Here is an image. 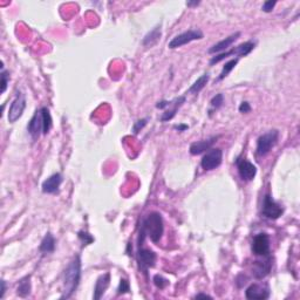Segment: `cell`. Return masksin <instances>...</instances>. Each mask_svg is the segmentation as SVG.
<instances>
[{
  "mask_svg": "<svg viewBox=\"0 0 300 300\" xmlns=\"http://www.w3.org/2000/svg\"><path fill=\"white\" fill-rule=\"evenodd\" d=\"M164 234V223L162 215L160 212H150L147 215L146 218H143L142 224H141L140 238L139 243L142 245L143 240L146 237H148L152 243H158L161 240L162 236Z\"/></svg>",
  "mask_w": 300,
  "mask_h": 300,
  "instance_id": "cell-1",
  "label": "cell"
},
{
  "mask_svg": "<svg viewBox=\"0 0 300 300\" xmlns=\"http://www.w3.org/2000/svg\"><path fill=\"white\" fill-rule=\"evenodd\" d=\"M81 257L76 255L63 272V287L61 299H68L78 289L81 280Z\"/></svg>",
  "mask_w": 300,
  "mask_h": 300,
  "instance_id": "cell-2",
  "label": "cell"
},
{
  "mask_svg": "<svg viewBox=\"0 0 300 300\" xmlns=\"http://www.w3.org/2000/svg\"><path fill=\"white\" fill-rule=\"evenodd\" d=\"M278 140H279V131L277 129L270 130L260 135L257 140L256 154L258 156L268 155L272 148H274L275 145H277Z\"/></svg>",
  "mask_w": 300,
  "mask_h": 300,
  "instance_id": "cell-3",
  "label": "cell"
},
{
  "mask_svg": "<svg viewBox=\"0 0 300 300\" xmlns=\"http://www.w3.org/2000/svg\"><path fill=\"white\" fill-rule=\"evenodd\" d=\"M256 47V42L253 41H246L243 42V44L238 45L237 47L232 48L231 51L228 52H223V53H219L218 55H216V57H212L210 60V65H215V63H218L219 61L224 60L225 58L230 57V55H236V57L240 58V57H246V55H249L251 52L255 50Z\"/></svg>",
  "mask_w": 300,
  "mask_h": 300,
  "instance_id": "cell-4",
  "label": "cell"
},
{
  "mask_svg": "<svg viewBox=\"0 0 300 300\" xmlns=\"http://www.w3.org/2000/svg\"><path fill=\"white\" fill-rule=\"evenodd\" d=\"M204 38L203 32L201 30H188L185 32L180 33V34L174 36L173 39L168 44V47L170 50H176V48L182 47V46L190 44L191 41L201 40Z\"/></svg>",
  "mask_w": 300,
  "mask_h": 300,
  "instance_id": "cell-5",
  "label": "cell"
},
{
  "mask_svg": "<svg viewBox=\"0 0 300 300\" xmlns=\"http://www.w3.org/2000/svg\"><path fill=\"white\" fill-rule=\"evenodd\" d=\"M284 213V208L280 204H278L270 195H265L264 202H263L262 215L265 218L275 220L278 219Z\"/></svg>",
  "mask_w": 300,
  "mask_h": 300,
  "instance_id": "cell-6",
  "label": "cell"
},
{
  "mask_svg": "<svg viewBox=\"0 0 300 300\" xmlns=\"http://www.w3.org/2000/svg\"><path fill=\"white\" fill-rule=\"evenodd\" d=\"M26 108V97L25 94H23L21 91H18L17 95H15L14 100L12 101L10 109H8V122L10 123H14L23 116L24 112Z\"/></svg>",
  "mask_w": 300,
  "mask_h": 300,
  "instance_id": "cell-7",
  "label": "cell"
},
{
  "mask_svg": "<svg viewBox=\"0 0 300 300\" xmlns=\"http://www.w3.org/2000/svg\"><path fill=\"white\" fill-rule=\"evenodd\" d=\"M223 161V150L219 148H211L203 156L201 161V167L205 171H211L218 168Z\"/></svg>",
  "mask_w": 300,
  "mask_h": 300,
  "instance_id": "cell-8",
  "label": "cell"
},
{
  "mask_svg": "<svg viewBox=\"0 0 300 300\" xmlns=\"http://www.w3.org/2000/svg\"><path fill=\"white\" fill-rule=\"evenodd\" d=\"M157 260V256L154 251L149 249H143V247H139L137 250V262H139L140 269L143 273L147 274V272L150 268H154Z\"/></svg>",
  "mask_w": 300,
  "mask_h": 300,
  "instance_id": "cell-9",
  "label": "cell"
},
{
  "mask_svg": "<svg viewBox=\"0 0 300 300\" xmlns=\"http://www.w3.org/2000/svg\"><path fill=\"white\" fill-rule=\"evenodd\" d=\"M252 252L253 255L266 257L270 256V237L265 232L255 236L252 241Z\"/></svg>",
  "mask_w": 300,
  "mask_h": 300,
  "instance_id": "cell-10",
  "label": "cell"
},
{
  "mask_svg": "<svg viewBox=\"0 0 300 300\" xmlns=\"http://www.w3.org/2000/svg\"><path fill=\"white\" fill-rule=\"evenodd\" d=\"M236 165H237L238 174H240L241 180H245V182H251V180H255L257 175V167L255 164L251 163L246 158L238 157L236 160Z\"/></svg>",
  "mask_w": 300,
  "mask_h": 300,
  "instance_id": "cell-11",
  "label": "cell"
},
{
  "mask_svg": "<svg viewBox=\"0 0 300 300\" xmlns=\"http://www.w3.org/2000/svg\"><path fill=\"white\" fill-rule=\"evenodd\" d=\"M270 295V287L268 284H251L245 291V297L250 300H265Z\"/></svg>",
  "mask_w": 300,
  "mask_h": 300,
  "instance_id": "cell-12",
  "label": "cell"
},
{
  "mask_svg": "<svg viewBox=\"0 0 300 300\" xmlns=\"http://www.w3.org/2000/svg\"><path fill=\"white\" fill-rule=\"evenodd\" d=\"M27 131L34 140L39 139L41 134H44V120H42L41 110H36L34 115L32 116L27 125Z\"/></svg>",
  "mask_w": 300,
  "mask_h": 300,
  "instance_id": "cell-13",
  "label": "cell"
},
{
  "mask_svg": "<svg viewBox=\"0 0 300 300\" xmlns=\"http://www.w3.org/2000/svg\"><path fill=\"white\" fill-rule=\"evenodd\" d=\"M272 269V259L270 256H266L264 260H257L253 263L252 273L256 279H263L271 272Z\"/></svg>",
  "mask_w": 300,
  "mask_h": 300,
  "instance_id": "cell-14",
  "label": "cell"
},
{
  "mask_svg": "<svg viewBox=\"0 0 300 300\" xmlns=\"http://www.w3.org/2000/svg\"><path fill=\"white\" fill-rule=\"evenodd\" d=\"M218 139H219V136H212L208 140H202V141H197V142L191 143L190 148H189V151H190V154L194 156L201 155L205 151H209Z\"/></svg>",
  "mask_w": 300,
  "mask_h": 300,
  "instance_id": "cell-15",
  "label": "cell"
},
{
  "mask_svg": "<svg viewBox=\"0 0 300 300\" xmlns=\"http://www.w3.org/2000/svg\"><path fill=\"white\" fill-rule=\"evenodd\" d=\"M185 96H179L175 97L174 100L169 101V105H168L167 109L164 110V113L161 116V121L162 122H167L173 120L175 118L177 110H179L180 107L183 106V103H185Z\"/></svg>",
  "mask_w": 300,
  "mask_h": 300,
  "instance_id": "cell-16",
  "label": "cell"
},
{
  "mask_svg": "<svg viewBox=\"0 0 300 300\" xmlns=\"http://www.w3.org/2000/svg\"><path fill=\"white\" fill-rule=\"evenodd\" d=\"M62 180L63 177L60 173L53 174V175L48 177L47 180H45L44 183H42V192H45V194H55L57 191H59Z\"/></svg>",
  "mask_w": 300,
  "mask_h": 300,
  "instance_id": "cell-17",
  "label": "cell"
},
{
  "mask_svg": "<svg viewBox=\"0 0 300 300\" xmlns=\"http://www.w3.org/2000/svg\"><path fill=\"white\" fill-rule=\"evenodd\" d=\"M240 36V32H236L234 34H231L230 36H228V38L223 39V40H220L219 42H217L212 46V47L209 48V51H208V53L209 54H216V53H222V52H224L225 50H228L230 46L234 44V42L237 40L238 38Z\"/></svg>",
  "mask_w": 300,
  "mask_h": 300,
  "instance_id": "cell-18",
  "label": "cell"
},
{
  "mask_svg": "<svg viewBox=\"0 0 300 300\" xmlns=\"http://www.w3.org/2000/svg\"><path fill=\"white\" fill-rule=\"evenodd\" d=\"M110 284V273L109 272H107V273L100 275L99 278H97L96 283H95V287H94V299L99 300L102 298V296L105 295L106 290L109 287Z\"/></svg>",
  "mask_w": 300,
  "mask_h": 300,
  "instance_id": "cell-19",
  "label": "cell"
},
{
  "mask_svg": "<svg viewBox=\"0 0 300 300\" xmlns=\"http://www.w3.org/2000/svg\"><path fill=\"white\" fill-rule=\"evenodd\" d=\"M161 25H157L154 27L150 32L147 33V35L143 38L142 44L146 46V47H152V46L157 44L161 39Z\"/></svg>",
  "mask_w": 300,
  "mask_h": 300,
  "instance_id": "cell-20",
  "label": "cell"
},
{
  "mask_svg": "<svg viewBox=\"0 0 300 300\" xmlns=\"http://www.w3.org/2000/svg\"><path fill=\"white\" fill-rule=\"evenodd\" d=\"M39 250L40 252L44 253V255H48V253H53L55 250V238L54 236L50 234H46L44 237V240H41L40 246H39Z\"/></svg>",
  "mask_w": 300,
  "mask_h": 300,
  "instance_id": "cell-21",
  "label": "cell"
},
{
  "mask_svg": "<svg viewBox=\"0 0 300 300\" xmlns=\"http://www.w3.org/2000/svg\"><path fill=\"white\" fill-rule=\"evenodd\" d=\"M209 80H210V75L208 74V73H205V74L200 76V78L191 85V87L186 90V94H192V95L198 94L202 90H203L205 86L208 85Z\"/></svg>",
  "mask_w": 300,
  "mask_h": 300,
  "instance_id": "cell-22",
  "label": "cell"
},
{
  "mask_svg": "<svg viewBox=\"0 0 300 300\" xmlns=\"http://www.w3.org/2000/svg\"><path fill=\"white\" fill-rule=\"evenodd\" d=\"M30 291H32V284H30V277L26 275L25 278H23L19 281V285L17 289V295L21 297V298H26L27 296L30 295Z\"/></svg>",
  "mask_w": 300,
  "mask_h": 300,
  "instance_id": "cell-23",
  "label": "cell"
},
{
  "mask_svg": "<svg viewBox=\"0 0 300 300\" xmlns=\"http://www.w3.org/2000/svg\"><path fill=\"white\" fill-rule=\"evenodd\" d=\"M41 110V115H42V120H44V135H47L50 133V130L52 129V125H53V120H52V115L50 113V109L47 107H42Z\"/></svg>",
  "mask_w": 300,
  "mask_h": 300,
  "instance_id": "cell-24",
  "label": "cell"
},
{
  "mask_svg": "<svg viewBox=\"0 0 300 300\" xmlns=\"http://www.w3.org/2000/svg\"><path fill=\"white\" fill-rule=\"evenodd\" d=\"M238 61H240V58H235V59H232V60H230V61H228V62H226L225 65L223 66L222 72H220V74H219L218 79H217V80H218V81L223 80V79H225L226 76H228L229 74H230V73L232 72V69H234L235 67L237 66Z\"/></svg>",
  "mask_w": 300,
  "mask_h": 300,
  "instance_id": "cell-25",
  "label": "cell"
},
{
  "mask_svg": "<svg viewBox=\"0 0 300 300\" xmlns=\"http://www.w3.org/2000/svg\"><path fill=\"white\" fill-rule=\"evenodd\" d=\"M152 281H154L155 286L160 290H164L165 287L169 285V280L161 274H155L154 278H152Z\"/></svg>",
  "mask_w": 300,
  "mask_h": 300,
  "instance_id": "cell-26",
  "label": "cell"
},
{
  "mask_svg": "<svg viewBox=\"0 0 300 300\" xmlns=\"http://www.w3.org/2000/svg\"><path fill=\"white\" fill-rule=\"evenodd\" d=\"M78 237L82 241V246L90 245L94 241V237L90 234H88L87 231H79Z\"/></svg>",
  "mask_w": 300,
  "mask_h": 300,
  "instance_id": "cell-27",
  "label": "cell"
},
{
  "mask_svg": "<svg viewBox=\"0 0 300 300\" xmlns=\"http://www.w3.org/2000/svg\"><path fill=\"white\" fill-rule=\"evenodd\" d=\"M130 292V284L128 279H125V278H121L120 284H119L118 287V295H125V293H129Z\"/></svg>",
  "mask_w": 300,
  "mask_h": 300,
  "instance_id": "cell-28",
  "label": "cell"
},
{
  "mask_svg": "<svg viewBox=\"0 0 300 300\" xmlns=\"http://www.w3.org/2000/svg\"><path fill=\"white\" fill-rule=\"evenodd\" d=\"M223 103H224V95H223V94H220V93L213 96L210 101V105L213 109L220 108V107L223 106Z\"/></svg>",
  "mask_w": 300,
  "mask_h": 300,
  "instance_id": "cell-29",
  "label": "cell"
},
{
  "mask_svg": "<svg viewBox=\"0 0 300 300\" xmlns=\"http://www.w3.org/2000/svg\"><path fill=\"white\" fill-rule=\"evenodd\" d=\"M148 121H149L148 118L141 119V120H137L135 123H134V125H133V133L135 134V135H137V134H139L140 131L146 127L147 123H148Z\"/></svg>",
  "mask_w": 300,
  "mask_h": 300,
  "instance_id": "cell-30",
  "label": "cell"
},
{
  "mask_svg": "<svg viewBox=\"0 0 300 300\" xmlns=\"http://www.w3.org/2000/svg\"><path fill=\"white\" fill-rule=\"evenodd\" d=\"M8 81H10V75H8V72L2 69L1 70V94L5 93L6 88H7Z\"/></svg>",
  "mask_w": 300,
  "mask_h": 300,
  "instance_id": "cell-31",
  "label": "cell"
},
{
  "mask_svg": "<svg viewBox=\"0 0 300 300\" xmlns=\"http://www.w3.org/2000/svg\"><path fill=\"white\" fill-rule=\"evenodd\" d=\"M275 5H277V1H274V0L273 1H272V0H268V1H265L264 4H263L262 10L266 12V13H270V12L273 11Z\"/></svg>",
  "mask_w": 300,
  "mask_h": 300,
  "instance_id": "cell-32",
  "label": "cell"
},
{
  "mask_svg": "<svg viewBox=\"0 0 300 300\" xmlns=\"http://www.w3.org/2000/svg\"><path fill=\"white\" fill-rule=\"evenodd\" d=\"M240 113H243V114H247V113H250L251 112V105L249 102H247V101H243V102L240 103Z\"/></svg>",
  "mask_w": 300,
  "mask_h": 300,
  "instance_id": "cell-33",
  "label": "cell"
},
{
  "mask_svg": "<svg viewBox=\"0 0 300 300\" xmlns=\"http://www.w3.org/2000/svg\"><path fill=\"white\" fill-rule=\"evenodd\" d=\"M174 129L179 130V131H185L186 129H189L188 124H175L174 125Z\"/></svg>",
  "mask_w": 300,
  "mask_h": 300,
  "instance_id": "cell-34",
  "label": "cell"
},
{
  "mask_svg": "<svg viewBox=\"0 0 300 300\" xmlns=\"http://www.w3.org/2000/svg\"><path fill=\"white\" fill-rule=\"evenodd\" d=\"M5 292H6V281L2 279L1 280V293H0V298H4L5 296Z\"/></svg>",
  "mask_w": 300,
  "mask_h": 300,
  "instance_id": "cell-35",
  "label": "cell"
},
{
  "mask_svg": "<svg viewBox=\"0 0 300 300\" xmlns=\"http://www.w3.org/2000/svg\"><path fill=\"white\" fill-rule=\"evenodd\" d=\"M195 298L196 299H198V298H210V299H212V297L209 296V295H205V293H200V295L196 296Z\"/></svg>",
  "mask_w": 300,
  "mask_h": 300,
  "instance_id": "cell-36",
  "label": "cell"
},
{
  "mask_svg": "<svg viewBox=\"0 0 300 300\" xmlns=\"http://www.w3.org/2000/svg\"><path fill=\"white\" fill-rule=\"evenodd\" d=\"M200 5V1H188L186 2V6H189V7H191V6H197Z\"/></svg>",
  "mask_w": 300,
  "mask_h": 300,
  "instance_id": "cell-37",
  "label": "cell"
}]
</instances>
